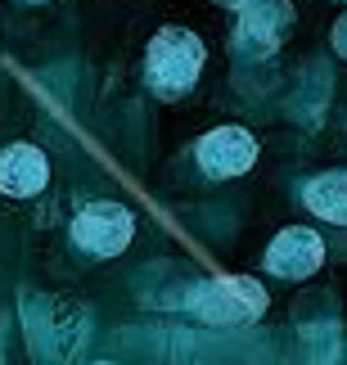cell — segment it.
Here are the masks:
<instances>
[{
  "label": "cell",
  "mask_w": 347,
  "mask_h": 365,
  "mask_svg": "<svg viewBox=\"0 0 347 365\" xmlns=\"http://www.w3.org/2000/svg\"><path fill=\"white\" fill-rule=\"evenodd\" d=\"M203 73V41L185 32V27H162V32L149 41L145 54V81L149 91L162 95V100H176V95L194 91V81Z\"/></svg>",
  "instance_id": "obj_1"
},
{
  "label": "cell",
  "mask_w": 347,
  "mask_h": 365,
  "mask_svg": "<svg viewBox=\"0 0 347 365\" xmlns=\"http://www.w3.org/2000/svg\"><path fill=\"white\" fill-rule=\"evenodd\" d=\"M203 320L212 325H248L253 316L266 312V289L248 275H234V279H212L199 298H194Z\"/></svg>",
  "instance_id": "obj_2"
},
{
  "label": "cell",
  "mask_w": 347,
  "mask_h": 365,
  "mask_svg": "<svg viewBox=\"0 0 347 365\" xmlns=\"http://www.w3.org/2000/svg\"><path fill=\"white\" fill-rule=\"evenodd\" d=\"M135 235V217L122 203H90L81 207L73 221V240L90 252V257H118Z\"/></svg>",
  "instance_id": "obj_3"
},
{
  "label": "cell",
  "mask_w": 347,
  "mask_h": 365,
  "mask_svg": "<svg viewBox=\"0 0 347 365\" xmlns=\"http://www.w3.org/2000/svg\"><path fill=\"white\" fill-rule=\"evenodd\" d=\"M257 163V135L244 126H217L199 140V167L217 180H234Z\"/></svg>",
  "instance_id": "obj_4"
},
{
  "label": "cell",
  "mask_w": 347,
  "mask_h": 365,
  "mask_svg": "<svg viewBox=\"0 0 347 365\" xmlns=\"http://www.w3.org/2000/svg\"><path fill=\"white\" fill-rule=\"evenodd\" d=\"M325 266V240L307 226H284L266 248V271L280 279H307Z\"/></svg>",
  "instance_id": "obj_5"
},
{
  "label": "cell",
  "mask_w": 347,
  "mask_h": 365,
  "mask_svg": "<svg viewBox=\"0 0 347 365\" xmlns=\"http://www.w3.org/2000/svg\"><path fill=\"white\" fill-rule=\"evenodd\" d=\"M294 27V9L289 0H248L239 9V46L266 54L284 41V32Z\"/></svg>",
  "instance_id": "obj_6"
},
{
  "label": "cell",
  "mask_w": 347,
  "mask_h": 365,
  "mask_svg": "<svg viewBox=\"0 0 347 365\" xmlns=\"http://www.w3.org/2000/svg\"><path fill=\"white\" fill-rule=\"evenodd\" d=\"M50 180V158L32 145H9L0 149V194L9 199H32Z\"/></svg>",
  "instance_id": "obj_7"
},
{
  "label": "cell",
  "mask_w": 347,
  "mask_h": 365,
  "mask_svg": "<svg viewBox=\"0 0 347 365\" xmlns=\"http://www.w3.org/2000/svg\"><path fill=\"white\" fill-rule=\"evenodd\" d=\"M302 199H307V207L321 221L347 226V172H321L307 190H302Z\"/></svg>",
  "instance_id": "obj_8"
},
{
  "label": "cell",
  "mask_w": 347,
  "mask_h": 365,
  "mask_svg": "<svg viewBox=\"0 0 347 365\" xmlns=\"http://www.w3.org/2000/svg\"><path fill=\"white\" fill-rule=\"evenodd\" d=\"M334 50H338L343 59H347V14H343V19H338V27H334Z\"/></svg>",
  "instance_id": "obj_9"
},
{
  "label": "cell",
  "mask_w": 347,
  "mask_h": 365,
  "mask_svg": "<svg viewBox=\"0 0 347 365\" xmlns=\"http://www.w3.org/2000/svg\"><path fill=\"white\" fill-rule=\"evenodd\" d=\"M221 5H230V9H244V5H248V0H221Z\"/></svg>",
  "instance_id": "obj_10"
},
{
  "label": "cell",
  "mask_w": 347,
  "mask_h": 365,
  "mask_svg": "<svg viewBox=\"0 0 347 365\" xmlns=\"http://www.w3.org/2000/svg\"><path fill=\"white\" fill-rule=\"evenodd\" d=\"M27 5H36V0H27Z\"/></svg>",
  "instance_id": "obj_11"
}]
</instances>
